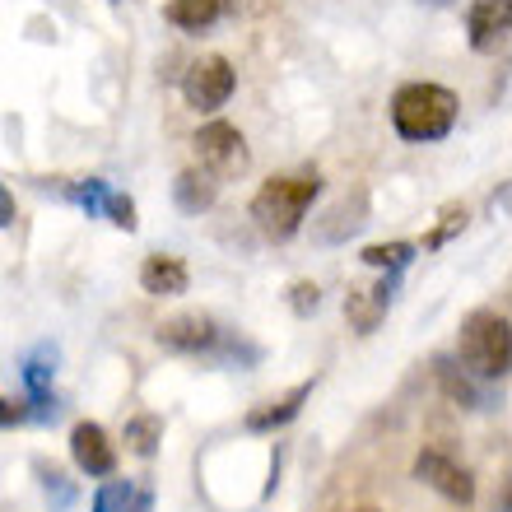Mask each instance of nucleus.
<instances>
[{
	"mask_svg": "<svg viewBox=\"0 0 512 512\" xmlns=\"http://www.w3.org/2000/svg\"><path fill=\"white\" fill-rule=\"evenodd\" d=\"M159 443H163V419L159 415H131L126 419V452H135L140 461H149L154 452H159Z\"/></svg>",
	"mask_w": 512,
	"mask_h": 512,
	"instance_id": "nucleus-18",
	"label": "nucleus"
},
{
	"mask_svg": "<svg viewBox=\"0 0 512 512\" xmlns=\"http://www.w3.org/2000/svg\"><path fill=\"white\" fill-rule=\"evenodd\" d=\"M508 33H512V0H471V10H466L471 52H494Z\"/></svg>",
	"mask_w": 512,
	"mask_h": 512,
	"instance_id": "nucleus-11",
	"label": "nucleus"
},
{
	"mask_svg": "<svg viewBox=\"0 0 512 512\" xmlns=\"http://www.w3.org/2000/svg\"><path fill=\"white\" fill-rule=\"evenodd\" d=\"M163 350L173 354H219L229 345V331H219L215 317L205 312H182V317H168V322L154 331Z\"/></svg>",
	"mask_w": 512,
	"mask_h": 512,
	"instance_id": "nucleus-7",
	"label": "nucleus"
},
{
	"mask_svg": "<svg viewBox=\"0 0 512 512\" xmlns=\"http://www.w3.org/2000/svg\"><path fill=\"white\" fill-rule=\"evenodd\" d=\"M466 219H471V215H466V205H461V201L443 205V210H438V224L424 233V252H438V247H447L461 229H466Z\"/></svg>",
	"mask_w": 512,
	"mask_h": 512,
	"instance_id": "nucleus-20",
	"label": "nucleus"
},
{
	"mask_svg": "<svg viewBox=\"0 0 512 512\" xmlns=\"http://www.w3.org/2000/svg\"><path fill=\"white\" fill-rule=\"evenodd\" d=\"M312 396V378L308 382H294L289 391H280V396H270V401L252 405L247 410V433H275L284 429L289 419H298V410H303V401Z\"/></svg>",
	"mask_w": 512,
	"mask_h": 512,
	"instance_id": "nucleus-12",
	"label": "nucleus"
},
{
	"mask_svg": "<svg viewBox=\"0 0 512 512\" xmlns=\"http://www.w3.org/2000/svg\"><path fill=\"white\" fill-rule=\"evenodd\" d=\"M70 457H75V466H80L84 475H94V480H108V475L117 471V447H112L108 429L94 424V419H84V424L70 429Z\"/></svg>",
	"mask_w": 512,
	"mask_h": 512,
	"instance_id": "nucleus-10",
	"label": "nucleus"
},
{
	"mask_svg": "<svg viewBox=\"0 0 512 512\" xmlns=\"http://www.w3.org/2000/svg\"><path fill=\"white\" fill-rule=\"evenodd\" d=\"M0 224H5V229L14 224V196L10 191H0Z\"/></svg>",
	"mask_w": 512,
	"mask_h": 512,
	"instance_id": "nucleus-30",
	"label": "nucleus"
},
{
	"mask_svg": "<svg viewBox=\"0 0 512 512\" xmlns=\"http://www.w3.org/2000/svg\"><path fill=\"white\" fill-rule=\"evenodd\" d=\"M396 280H401V270H387L378 284H368V289L354 284L350 294H345V322H350L359 336H373V331L382 326L391 298H396Z\"/></svg>",
	"mask_w": 512,
	"mask_h": 512,
	"instance_id": "nucleus-9",
	"label": "nucleus"
},
{
	"mask_svg": "<svg viewBox=\"0 0 512 512\" xmlns=\"http://www.w3.org/2000/svg\"><path fill=\"white\" fill-rule=\"evenodd\" d=\"M359 512H373V508H359Z\"/></svg>",
	"mask_w": 512,
	"mask_h": 512,
	"instance_id": "nucleus-33",
	"label": "nucleus"
},
{
	"mask_svg": "<svg viewBox=\"0 0 512 512\" xmlns=\"http://www.w3.org/2000/svg\"><path fill=\"white\" fill-rule=\"evenodd\" d=\"M56 345H38V350L24 354V387L28 396H42V391H52V378H56Z\"/></svg>",
	"mask_w": 512,
	"mask_h": 512,
	"instance_id": "nucleus-19",
	"label": "nucleus"
},
{
	"mask_svg": "<svg viewBox=\"0 0 512 512\" xmlns=\"http://www.w3.org/2000/svg\"><path fill=\"white\" fill-rule=\"evenodd\" d=\"M173 201L182 215H205L219 201V177L210 168H182L173 182Z\"/></svg>",
	"mask_w": 512,
	"mask_h": 512,
	"instance_id": "nucleus-14",
	"label": "nucleus"
},
{
	"mask_svg": "<svg viewBox=\"0 0 512 512\" xmlns=\"http://www.w3.org/2000/svg\"><path fill=\"white\" fill-rule=\"evenodd\" d=\"M331 224H317V238L322 243H345L350 233H359L368 224V196L364 191H354V196H345L340 205H331Z\"/></svg>",
	"mask_w": 512,
	"mask_h": 512,
	"instance_id": "nucleus-15",
	"label": "nucleus"
},
{
	"mask_svg": "<svg viewBox=\"0 0 512 512\" xmlns=\"http://www.w3.org/2000/svg\"><path fill=\"white\" fill-rule=\"evenodd\" d=\"M28 405H33V419H38V424H56V419H61V401H56V391L28 396Z\"/></svg>",
	"mask_w": 512,
	"mask_h": 512,
	"instance_id": "nucleus-27",
	"label": "nucleus"
},
{
	"mask_svg": "<svg viewBox=\"0 0 512 512\" xmlns=\"http://www.w3.org/2000/svg\"><path fill=\"white\" fill-rule=\"evenodd\" d=\"M131 494H135L131 480H108V485L94 494V512H126Z\"/></svg>",
	"mask_w": 512,
	"mask_h": 512,
	"instance_id": "nucleus-23",
	"label": "nucleus"
},
{
	"mask_svg": "<svg viewBox=\"0 0 512 512\" xmlns=\"http://www.w3.org/2000/svg\"><path fill=\"white\" fill-rule=\"evenodd\" d=\"M499 512H512V480L503 485V494H499Z\"/></svg>",
	"mask_w": 512,
	"mask_h": 512,
	"instance_id": "nucleus-31",
	"label": "nucleus"
},
{
	"mask_svg": "<svg viewBox=\"0 0 512 512\" xmlns=\"http://www.w3.org/2000/svg\"><path fill=\"white\" fill-rule=\"evenodd\" d=\"M196 159H201V168H210L215 177H238L247 173V163H252V154H247V140L238 126L229 122H205L201 131H196Z\"/></svg>",
	"mask_w": 512,
	"mask_h": 512,
	"instance_id": "nucleus-4",
	"label": "nucleus"
},
{
	"mask_svg": "<svg viewBox=\"0 0 512 512\" xmlns=\"http://www.w3.org/2000/svg\"><path fill=\"white\" fill-rule=\"evenodd\" d=\"M415 252H419L415 243H373V247L359 252V261L373 266V270H405L410 261H415Z\"/></svg>",
	"mask_w": 512,
	"mask_h": 512,
	"instance_id": "nucleus-21",
	"label": "nucleus"
},
{
	"mask_svg": "<svg viewBox=\"0 0 512 512\" xmlns=\"http://www.w3.org/2000/svg\"><path fill=\"white\" fill-rule=\"evenodd\" d=\"M457 94L443 89V84H429V80H410L391 94V126L401 140L410 145H429V140H443L452 126H457Z\"/></svg>",
	"mask_w": 512,
	"mask_h": 512,
	"instance_id": "nucleus-2",
	"label": "nucleus"
},
{
	"mask_svg": "<svg viewBox=\"0 0 512 512\" xmlns=\"http://www.w3.org/2000/svg\"><path fill=\"white\" fill-rule=\"evenodd\" d=\"M126 512H154V489L135 485V494H131V503H126Z\"/></svg>",
	"mask_w": 512,
	"mask_h": 512,
	"instance_id": "nucleus-29",
	"label": "nucleus"
},
{
	"mask_svg": "<svg viewBox=\"0 0 512 512\" xmlns=\"http://www.w3.org/2000/svg\"><path fill=\"white\" fill-rule=\"evenodd\" d=\"M415 480H424L429 489H438L447 503L457 508H471L475 503V475L461 466L457 457H447L443 447H424L415 457Z\"/></svg>",
	"mask_w": 512,
	"mask_h": 512,
	"instance_id": "nucleus-6",
	"label": "nucleus"
},
{
	"mask_svg": "<svg viewBox=\"0 0 512 512\" xmlns=\"http://www.w3.org/2000/svg\"><path fill=\"white\" fill-rule=\"evenodd\" d=\"M33 471H38L42 494H47L52 512H66L70 503H75V485L66 480V471H56V466H47V461H33Z\"/></svg>",
	"mask_w": 512,
	"mask_h": 512,
	"instance_id": "nucleus-22",
	"label": "nucleus"
},
{
	"mask_svg": "<svg viewBox=\"0 0 512 512\" xmlns=\"http://www.w3.org/2000/svg\"><path fill=\"white\" fill-rule=\"evenodd\" d=\"M224 10H229V0H168L163 19L173 28H187V33H205Z\"/></svg>",
	"mask_w": 512,
	"mask_h": 512,
	"instance_id": "nucleus-16",
	"label": "nucleus"
},
{
	"mask_svg": "<svg viewBox=\"0 0 512 512\" xmlns=\"http://www.w3.org/2000/svg\"><path fill=\"white\" fill-rule=\"evenodd\" d=\"M457 359L471 368L475 378L499 382L512 373V326L508 317H499L494 308H475L466 322H461L457 336Z\"/></svg>",
	"mask_w": 512,
	"mask_h": 512,
	"instance_id": "nucleus-3",
	"label": "nucleus"
},
{
	"mask_svg": "<svg viewBox=\"0 0 512 512\" xmlns=\"http://www.w3.org/2000/svg\"><path fill=\"white\" fill-rule=\"evenodd\" d=\"M489 210H494V215H512V182H503V187L489 196Z\"/></svg>",
	"mask_w": 512,
	"mask_h": 512,
	"instance_id": "nucleus-28",
	"label": "nucleus"
},
{
	"mask_svg": "<svg viewBox=\"0 0 512 512\" xmlns=\"http://www.w3.org/2000/svg\"><path fill=\"white\" fill-rule=\"evenodd\" d=\"M424 5H438V10H447V5H457V0H424Z\"/></svg>",
	"mask_w": 512,
	"mask_h": 512,
	"instance_id": "nucleus-32",
	"label": "nucleus"
},
{
	"mask_svg": "<svg viewBox=\"0 0 512 512\" xmlns=\"http://www.w3.org/2000/svg\"><path fill=\"white\" fill-rule=\"evenodd\" d=\"M322 196V173L317 168H303V173H284V177H270L266 187L252 196V219L256 229L266 233L270 243H284L303 229L312 201Z\"/></svg>",
	"mask_w": 512,
	"mask_h": 512,
	"instance_id": "nucleus-1",
	"label": "nucleus"
},
{
	"mask_svg": "<svg viewBox=\"0 0 512 512\" xmlns=\"http://www.w3.org/2000/svg\"><path fill=\"white\" fill-rule=\"evenodd\" d=\"M433 378H438L443 396L457 405V410H494V405H499V396L489 391V382L475 378L471 368L461 364V359H452V354H438V359H433Z\"/></svg>",
	"mask_w": 512,
	"mask_h": 512,
	"instance_id": "nucleus-8",
	"label": "nucleus"
},
{
	"mask_svg": "<svg viewBox=\"0 0 512 512\" xmlns=\"http://www.w3.org/2000/svg\"><path fill=\"white\" fill-rule=\"evenodd\" d=\"M28 419H33V405L28 401H14V396L0 401V424H5V429H19V424H28Z\"/></svg>",
	"mask_w": 512,
	"mask_h": 512,
	"instance_id": "nucleus-26",
	"label": "nucleus"
},
{
	"mask_svg": "<svg viewBox=\"0 0 512 512\" xmlns=\"http://www.w3.org/2000/svg\"><path fill=\"white\" fill-rule=\"evenodd\" d=\"M289 308H294V317H312V312L322 308V289L312 280H294L289 284Z\"/></svg>",
	"mask_w": 512,
	"mask_h": 512,
	"instance_id": "nucleus-24",
	"label": "nucleus"
},
{
	"mask_svg": "<svg viewBox=\"0 0 512 512\" xmlns=\"http://www.w3.org/2000/svg\"><path fill=\"white\" fill-rule=\"evenodd\" d=\"M140 289L154 298H177L191 289V270L182 256H168V252H154L145 256V266H140Z\"/></svg>",
	"mask_w": 512,
	"mask_h": 512,
	"instance_id": "nucleus-13",
	"label": "nucleus"
},
{
	"mask_svg": "<svg viewBox=\"0 0 512 512\" xmlns=\"http://www.w3.org/2000/svg\"><path fill=\"white\" fill-rule=\"evenodd\" d=\"M238 89V75L224 56H201V61H191V70L182 75V98H187V108L196 112H215L224 108Z\"/></svg>",
	"mask_w": 512,
	"mask_h": 512,
	"instance_id": "nucleus-5",
	"label": "nucleus"
},
{
	"mask_svg": "<svg viewBox=\"0 0 512 512\" xmlns=\"http://www.w3.org/2000/svg\"><path fill=\"white\" fill-rule=\"evenodd\" d=\"M108 224H117V229H126V233L140 229V219H135V201H131V196L112 191V201H108Z\"/></svg>",
	"mask_w": 512,
	"mask_h": 512,
	"instance_id": "nucleus-25",
	"label": "nucleus"
},
{
	"mask_svg": "<svg viewBox=\"0 0 512 512\" xmlns=\"http://www.w3.org/2000/svg\"><path fill=\"white\" fill-rule=\"evenodd\" d=\"M61 196L80 205L89 219H108L112 182H108V177H75V182H66V187H61Z\"/></svg>",
	"mask_w": 512,
	"mask_h": 512,
	"instance_id": "nucleus-17",
	"label": "nucleus"
}]
</instances>
